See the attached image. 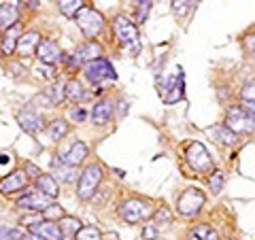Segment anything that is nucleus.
I'll list each match as a JSON object with an SVG mask.
<instances>
[{
    "instance_id": "f257e3e1",
    "label": "nucleus",
    "mask_w": 255,
    "mask_h": 240,
    "mask_svg": "<svg viewBox=\"0 0 255 240\" xmlns=\"http://www.w3.org/2000/svg\"><path fill=\"white\" fill-rule=\"evenodd\" d=\"M226 127L232 130L236 136L251 134V132H255V115H251L249 111H245L241 105L230 107L228 115H226Z\"/></svg>"
},
{
    "instance_id": "f03ea898",
    "label": "nucleus",
    "mask_w": 255,
    "mask_h": 240,
    "mask_svg": "<svg viewBox=\"0 0 255 240\" xmlns=\"http://www.w3.org/2000/svg\"><path fill=\"white\" fill-rule=\"evenodd\" d=\"M102 181V168L98 164L87 166L85 170L79 174V185H77V194L81 200H90L94 194L98 191V185Z\"/></svg>"
},
{
    "instance_id": "7ed1b4c3",
    "label": "nucleus",
    "mask_w": 255,
    "mask_h": 240,
    "mask_svg": "<svg viewBox=\"0 0 255 240\" xmlns=\"http://www.w3.org/2000/svg\"><path fill=\"white\" fill-rule=\"evenodd\" d=\"M153 213L155 211L138 198H130L119 206V215H122V219L128 223H138L142 219H149V217H153Z\"/></svg>"
},
{
    "instance_id": "20e7f679",
    "label": "nucleus",
    "mask_w": 255,
    "mask_h": 240,
    "mask_svg": "<svg viewBox=\"0 0 255 240\" xmlns=\"http://www.w3.org/2000/svg\"><path fill=\"white\" fill-rule=\"evenodd\" d=\"M202 206H204V194L196 187L185 189L177 200V209L183 217H196L202 211Z\"/></svg>"
},
{
    "instance_id": "39448f33",
    "label": "nucleus",
    "mask_w": 255,
    "mask_h": 240,
    "mask_svg": "<svg viewBox=\"0 0 255 240\" xmlns=\"http://www.w3.org/2000/svg\"><path fill=\"white\" fill-rule=\"evenodd\" d=\"M75 17H77V26L81 28V32H83L87 38H94L102 30V26H105V19H102V15L96 11V9H92V6H83V9L79 11Z\"/></svg>"
},
{
    "instance_id": "423d86ee",
    "label": "nucleus",
    "mask_w": 255,
    "mask_h": 240,
    "mask_svg": "<svg viewBox=\"0 0 255 240\" xmlns=\"http://www.w3.org/2000/svg\"><path fill=\"white\" fill-rule=\"evenodd\" d=\"M83 73H85L87 81H92V83L109 81V79L113 81V79L117 77L115 70H113V66H111V62L105 60V58H98V60H94V62H90V64H85Z\"/></svg>"
},
{
    "instance_id": "0eeeda50",
    "label": "nucleus",
    "mask_w": 255,
    "mask_h": 240,
    "mask_svg": "<svg viewBox=\"0 0 255 240\" xmlns=\"http://www.w3.org/2000/svg\"><path fill=\"white\" fill-rule=\"evenodd\" d=\"M185 157H187V164L198 172H204V170H211L213 168V159L202 142H191L185 151Z\"/></svg>"
},
{
    "instance_id": "6e6552de",
    "label": "nucleus",
    "mask_w": 255,
    "mask_h": 240,
    "mask_svg": "<svg viewBox=\"0 0 255 240\" xmlns=\"http://www.w3.org/2000/svg\"><path fill=\"white\" fill-rule=\"evenodd\" d=\"M113 30H115V36L119 38L122 45H136L138 43V28L136 23L130 21L124 15H119L113 21Z\"/></svg>"
},
{
    "instance_id": "1a4fd4ad",
    "label": "nucleus",
    "mask_w": 255,
    "mask_h": 240,
    "mask_svg": "<svg viewBox=\"0 0 255 240\" xmlns=\"http://www.w3.org/2000/svg\"><path fill=\"white\" fill-rule=\"evenodd\" d=\"M102 55V45L96 41H87L85 45H81L79 49L73 53L70 58V66H81V64H90L94 60H98Z\"/></svg>"
},
{
    "instance_id": "9d476101",
    "label": "nucleus",
    "mask_w": 255,
    "mask_h": 240,
    "mask_svg": "<svg viewBox=\"0 0 255 240\" xmlns=\"http://www.w3.org/2000/svg\"><path fill=\"white\" fill-rule=\"evenodd\" d=\"M53 204V200L49 196L41 194V191H30V194H26L23 198L17 200V206L19 209H26V211H45L49 209V206Z\"/></svg>"
},
{
    "instance_id": "9b49d317",
    "label": "nucleus",
    "mask_w": 255,
    "mask_h": 240,
    "mask_svg": "<svg viewBox=\"0 0 255 240\" xmlns=\"http://www.w3.org/2000/svg\"><path fill=\"white\" fill-rule=\"evenodd\" d=\"M36 58L41 60L43 64H47V66H53L58 60H62V49H60V45L55 41L45 38V41H41L38 47H36Z\"/></svg>"
},
{
    "instance_id": "f8f14e48",
    "label": "nucleus",
    "mask_w": 255,
    "mask_h": 240,
    "mask_svg": "<svg viewBox=\"0 0 255 240\" xmlns=\"http://www.w3.org/2000/svg\"><path fill=\"white\" fill-rule=\"evenodd\" d=\"M30 234H34L43 240H64V234L55 221H38L30 226Z\"/></svg>"
},
{
    "instance_id": "ddd939ff",
    "label": "nucleus",
    "mask_w": 255,
    "mask_h": 240,
    "mask_svg": "<svg viewBox=\"0 0 255 240\" xmlns=\"http://www.w3.org/2000/svg\"><path fill=\"white\" fill-rule=\"evenodd\" d=\"M26 183H28V174L23 170H15L11 174H6L4 179H0V191L2 194H15V191L26 187Z\"/></svg>"
},
{
    "instance_id": "4468645a",
    "label": "nucleus",
    "mask_w": 255,
    "mask_h": 240,
    "mask_svg": "<svg viewBox=\"0 0 255 240\" xmlns=\"http://www.w3.org/2000/svg\"><path fill=\"white\" fill-rule=\"evenodd\" d=\"M159 94H162L164 102H168V105H172V102H179L183 98V75L168 79V81L164 83L162 90H159Z\"/></svg>"
},
{
    "instance_id": "2eb2a0df",
    "label": "nucleus",
    "mask_w": 255,
    "mask_h": 240,
    "mask_svg": "<svg viewBox=\"0 0 255 240\" xmlns=\"http://www.w3.org/2000/svg\"><path fill=\"white\" fill-rule=\"evenodd\" d=\"M51 168H53V172H55V177H58L62 183H73L77 181V168L75 166H68V164H64V159L60 155H53L51 159Z\"/></svg>"
},
{
    "instance_id": "dca6fc26",
    "label": "nucleus",
    "mask_w": 255,
    "mask_h": 240,
    "mask_svg": "<svg viewBox=\"0 0 255 240\" xmlns=\"http://www.w3.org/2000/svg\"><path fill=\"white\" fill-rule=\"evenodd\" d=\"M38 43H41V34H38L36 30H30L26 34H21L19 43H17V53L23 55V58H28V55L36 53Z\"/></svg>"
},
{
    "instance_id": "f3484780",
    "label": "nucleus",
    "mask_w": 255,
    "mask_h": 240,
    "mask_svg": "<svg viewBox=\"0 0 255 240\" xmlns=\"http://www.w3.org/2000/svg\"><path fill=\"white\" fill-rule=\"evenodd\" d=\"M60 157L64 159V164H68V166H75V168H77V166L87 157V147H85V142H81V140L73 142V145L68 147L66 153L60 155Z\"/></svg>"
},
{
    "instance_id": "a211bd4d",
    "label": "nucleus",
    "mask_w": 255,
    "mask_h": 240,
    "mask_svg": "<svg viewBox=\"0 0 255 240\" xmlns=\"http://www.w3.org/2000/svg\"><path fill=\"white\" fill-rule=\"evenodd\" d=\"M17 121L28 134H36V132L43 130V119L36 113H32V111H21V113L17 115Z\"/></svg>"
},
{
    "instance_id": "6ab92c4d",
    "label": "nucleus",
    "mask_w": 255,
    "mask_h": 240,
    "mask_svg": "<svg viewBox=\"0 0 255 240\" xmlns=\"http://www.w3.org/2000/svg\"><path fill=\"white\" fill-rule=\"evenodd\" d=\"M19 17V6L17 2H2L0 4V26L2 28H11L17 23Z\"/></svg>"
},
{
    "instance_id": "aec40b11",
    "label": "nucleus",
    "mask_w": 255,
    "mask_h": 240,
    "mask_svg": "<svg viewBox=\"0 0 255 240\" xmlns=\"http://www.w3.org/2000/svg\"><path fill=\"white\" fill-rule=\"evenodd\" d=\"M19 38H21V26H19V23H15V26L6 28L4 36H2V51H4L6 55H11L15 49H17Z\"/></svg>"
},
{
    "instance_id": "412c9836",
    "label": "nucleus",
    "mask_w": 255,
    "mask_h": 240,
    "mask_svg": "<svg viewBox=\"0 0 255 240\" xmlns=\"http://www.w3.org/2000/svg\"><path fill=\"white\" fill-rule=\"evenodd\" d=\"M111 117H113V102L111 100H100L92 111V119L98 125H105Z\"/></svg>"
},
{
    "instance_id": "4be33fe9",
    "label": "nucleus",
    "mask_w": 255,
    "mask_h": 240,
    "mask_svg": "<svg viewBox=\"0 0 255 240\" xmlns=\"http://www.w3.org/2000/svg\"><path fill=\"white\" fill-rule=\"evenodd\" d=\"M36 191H41V194L49 196L53 200L58 196V181H55L51 174H38L36 177Z\"/></svg>"
},
{
    "instance_id": "5701e85b",
    "label": "nucleus",
    "mask_w": 255,
    "mask_h": 240,
    "mask_svg": "<svg viewBox=\"0 0 255 240\" xmlns=\"http://www.w3.org/2000/svg\"><path fill=\"white\" fill-rule=\"evenodd\" d=\"M187 240H219V238H217V232L209 223H198V226L189 230Z\"/></svg>"
},
{
    "instance_id": "b1692460",
    "label": "nucleus",
    "mask_w": 255,
    "mask_h": 240,
    "mask_svg": "<svg viewBox=\"0 0 255 240\" xmlns=\"http://www.w3.org/2000/svg\"><path fill=\"white\" fill-rule=\"evenodd\" d=\"M213 136H215V138H217L219 142H221V145H226V147H234L236 145V142H238V136L232 132V130H228V127L226 125H215V127H211V130H209Z\"/></svg>"
},
{
    "instance_id": "393cba45",
    "label": "nucleus",
    "mask_w": 255,
    "mask_h": 240,
    "mask_svg": "<svg viewBox=\"0 0 255 240\" xmlns=\"http://www.w3.org/2000/svg\"><path fill=\"white\" fill-rule=\"evenodd\" d=\"M45 96H47V100H49V105H60V102L66 98V83H62V81L51 83L45 90Z\"/></svg>"
},
{
    "instance_id": "a878e982",
    "label": "nucleus",
    "mask_w": 255,
    "mask_h": 240,
    "mask_svg": "<svg viewBox=\"0 0 255 240\" xmlns=\"http://www.w3.org/2000/svg\"><path fill=\"white\" fill-rule=\"evenodd\" d=\"M68 123L64 121V119H55V121L49 123V127H47V134H49V138L51 140H62L64 136L68 134Z\"/></svg>"
},
{
    "instance_id": "bb28decb",
    "label": "nucleus",
    "mask_w": 255,
    "mask_h": 240,
    "mask_svg": "<svg viewBox=\"0 0 255 240\" xmlns=\"http://www.w3.org/2000/svg\"><path fill=\"white\" fill-rule=\"evenodd\" d=\"M60 230H62V234H77L79 230H81V221H79L77 217H66V215H64V217L60 219Z\"/></svg>"
},
{
    "instance_id": "cd10ccee",
    "label": "nucleus",
    "mask_w": 255,
    "mask_h": 240,
    "mask_svg": "<svg viewBox=\"0 0 255 240\" xmlns=\"http://www.w3.org/2000/svg\"><path fill=\"white\" fill-rule=\"evenodd\" d=\"M83 6L85 4L81 2V0H62V2H60V11L70 17V15H77L79 11L83 9Z\"/></svg>"
},
{
    "instance_id": "c85d7f7f",
    "label": "nucleus",
    "mask_w": 255,
    "mask_h": 240,
    "mask_svg": "<svg viewBox=\"0 0 255 240\" xmlns=\"http://www.w3.org/2000/svg\"><path fill=\"white\" fill-rule=\"evenodd\" d=\"M66 96L70 100H83L85 98V92H83V85L79 81H68L66 83Z\"/></svg>"
},
{
    "instance_id": "c756f323",
    "label": "nucleus",
    "mask_w": 255,
    "mask_h": 240,
    "mask_svg": "<svg viewBox=\"0 0 255 240\" xmlns=\"http://www.w3.org/2000/svg\"><path fill=\"white\" fill-rule=\"evenodd\" d=\"M75 236H77V240H100V238H102L100 230H98V228H94V226H90V228H81Z\"/></svg>"
},
{
    "instance_id": "7c9ffc66",
    "label": "nucleus",
    "mask_w": 255,
    "mask_h": 240,
    "mask_svg": "<svg viewBox=\"0 0 255 240\" xmlns=\"http://www.w3.org/2000/svg\"><path fill=\"white\" fill-rule=\"evenodd\" d=\"M209 187L213 194H221V189H223V172L219 170H215L211 174V179H209Z\"/></svg>"
},
{
    "instance_id": "2f4dec72",
    "label": "nucleus",
    "mask_w": 255,
    "mask_h": 240,
    "mask_svg": "<svg viewBox=\"0 0 255 240\" xmlns=\"http://www.w3.org/2000/svg\"><path fill=\"white\" fill-rule=\"evenodd\" d=\"M241 100L243 105H249V102H255V79L251 83H247L241 90Z\"/></svg>"
},
{
    "instance_id": "473e14b6",
    "label": "nucleus",
    "mask_w": 255,
    "mask_h": 240,
    "mask_svg": "<svg viewBox=\"0 0 255 240\" xmlns=\"http://www.w3.org/2000/svg\"><path fill=\"white\" fill-rule=\"evenodd\" d=\"M153 217H155V221H157V226H170V223H172V215H170L168 209H159V211H155V213H153Z\"/></svg>"
},
{
    "instance_id": "72a5a7b5",
    "label": "nucleus",
    "mask_w": 255,
    "mask_h": 240,
    "mask_svg": "<svg viewBox=\"0 0 255 240\" xmlns=\"http://www.w3.org/2000/svg\"><path fill=\"white\" fill-rule=\"evenodd\" d=\"M196 6V2H187V0H181V2H172V11L177 15H185L187 11H191Z\"/></svg>"
},
{
    "instance_id": "f704fd0d",
    "label": "nucleus",
    "mask_w": 255,
    "mask_h": 240,
    "mask_svg": "<svg viewBox=\"0 0 255 240\" xmlns=\"http://www.w3.org/2000/svg\"><path fill=\"white\" fill-rule=\"evenodd\" d=\"M43 215H45V217H47V221H51L53 217H58V219H62V217H64V211L60 209V206H55V204H51V206H49V209H45V211H43Z\"/></svg>"
},
{
    "instance_id": "c9c22d12",
    "label": "nucleus",
    "mask_w": 255,
    "mask_h": 240,
    "mask_svg": "<svg viewBox=\"0 0 255 240\" xmlns=\"http://www.w3.org/2000/svg\"><path fill=\"white\" fill-rule=\"evenodd\" d=\"M136 4H138L136 19H138V21H145L147 15H149V11H151V4H153V2H149V0H147V2H136Z\"/></svg>"
},
{
    "instance_id": "e433bc0d",
    "label": "nucleus",
    "mask_w": 255,
    "mask_h": 240,
    "mask_svg": "<svg viewBox=\"0 0 255 240\" xmlns=\"http://www.w3.org/2000/svg\"><path fill=\"white\" fill-rule=\"evenodd\" d=\"M142 238H145V240H155V238H157L155 226H151V223H149V226L142 228Z\"/></svg>"
},
{
    "instance_id": "4c0bfd02",
    "label": "nucleus",
    "mask_w": 255,
    "mask_h": 240,
    "mask_svg": "<svg viewBox=\"0 0 255 240\" xmlns=\"http://www.w3.org/2000/svg\"><path fill=\"white\" fill-rule=\"evenodd\" d=\"M70 117H73L75 121H85V119H87V113H85V109L77 107V109H73V111H70Z\"/></svg>"
},
{
    "instance_id": "58836bf2",
    "label": "nucleus",
    "mask_w": 255,
    "mask_h": 240,
    "mask_svg": "<svg viewBox=\"0 0 255 240\" xmlns=\"http://www.w3.org/2000/svg\"><path fill=\"white\" fill-rule=\"evenodd\" d=\"M41 75H43L45 79H53V77H55V68H53V66H47V64H43V66H41Z\"/></svg>"
},
{
    "instance_id": "ea45409f",
    "label": "nucleus",
    "mask_w": 255,
    "mask_h": 240,
    "mask_svg": "<svg viewBox=\"0 0 255 240\" xmlns=\"http://www.w3.org/2000/svg\"><path fill=\"white\" fill-rule=\"evenodd\" d=\"M245 47H247V51L255 53V36H247V41H245Z\"/></svg>"
},
{
    "instance_id": "a19ab883",
    "label": "nucleus",
    "mask_w": 255,
    "mask_h": 240,
    "mask_svg": "<svg viewBox=\"0 0 255 240\" xmlns=\"http://www.w3.org/2000/svg\"><path fill=\"white\" fill-rule=\"evenodd\" d=\"M26 172H32L30 177H34V179L38 177V174H43V172H38V168H36V166H32V164H26Z\"/></svg>"
},
{
    "instance_id": "79ce46f5",
    "label": "nucleus",
    "mask_w": 255,
    "mask_h": 240,
    "mask_svg": "<svg viewBox=\"0 0 255 240\" xmlns=\"http://www.w3.org/2000/svg\"><path fill=\"white\" fill-rule=\"evenodd\" d=\"M2 166H11V155L0 153V168H2Z\"/></svg>"
},
{
    "instance_id": "37998d69",
    "label": "nucleus",
    "mask_w": 255,
    "mask_h": 240,
    "mask_svg": "<svg viewBox=\"0 0 255 240\" xmlns=\"http://www.w3.org/2000/svg\"><path fill=\"white\" fill-rule=\"evenodd\" d=\"M21 240H43V238H38V236H34V234H21Z\"/></svg>"
}]
</instances>
